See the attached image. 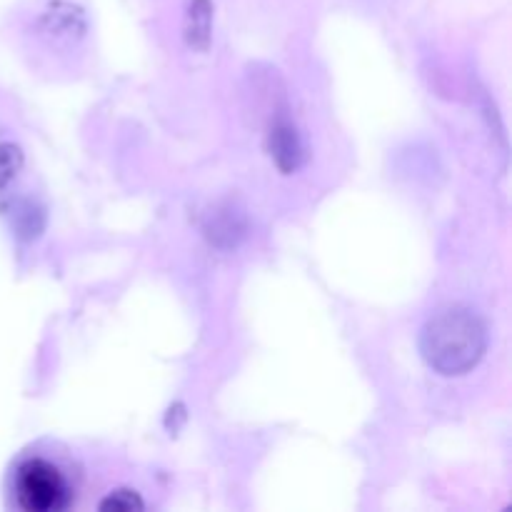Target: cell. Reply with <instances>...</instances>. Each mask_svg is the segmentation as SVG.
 I'll use <instances>...</instances> for the list:
<instances>
[{"label": "cell", "mask_w": 512, "mask_h": 512, "mask_svg": "<svg viewBox=\"0 0 512 512\" xmlns=\"http://www.w3.org/2000/svg\"><path fill=\"white\" fill-rule=\"evenodd\" d=\"M13 495L25 512H63L73 505L75 488L58 465L45 458H30L15 470Z\"/></svg>", "instance_id": "2"}, {"label": "cell", "mask_w": 512, "mask_h": 512, "mask_svg": "<svg viewBox=\"0 0 512 512\" xmlns=\"http://www.w3.org/2000/svg\"><path fill=\"white\" fill-rule=\"evenodd\" d=\"M190 18L195 20L193 38H190V40H195L200 35V38H203V45H205V40H208V23H210L208 0H195L193 8H190Z\"/></svg>", "instance_id": "6"}, {"label": "cell", "mask_w": 512, "mask_h": 512, "mask_svg": "<svg viewBox=\"0 0 512 512\" xmlns=\"http://www.w3.org/2000/svg\"><path fill=\"white\" fill-rule=\"evenodd\" d=\"M270 155H273L275 163H278V168L283 173H293L303 163V145H300L298 133L285 120L273 125V133H270Z\"/></svg>", "instance_id": "3"}, {"label": "cell", "mask_w": 512, "mask_h": 512, "mask_svg": "<svg viewBox=\"0 0 512 512\" xmlns=\"http://www.w3.org/2000/svg\"><path fill=\"white\" fill-rule=\"evenodd\" d=\"M103 512H130V510H143L145 503L135 490H113L108 498L100 500L98 505Z\"/></svg>", "instance_id": "4"}, {"label": "cell", "mask_w": 512, "mask_h": 512, "mask_svg": "<svg viewBox=\"0 0 512 512\" xmlns=\"http://www.w3.org/2000/svg\"><path fill=\"white\" fill-rule=\"evenodd\" d=\"M425 360L440 375H465L480 363L488 348V333L478 315L465 305L438 310L420 338Z\"/></svg>", "instance_id": "1"}, {"label": "cell", "mask_w": 512, "mask_h": 512, "mask_svg": "<svg viewBox=\"0 0 512 512\" xmlns=\"http://www.w3.org/2000/svg\"><path fill=\"white\" fill-rule=\"evenodd\" d=\"M20 165H23V155H20V150L10 143L0 145V190L13 180V175L20 170Z\"/></svg>", "instance_id": "5"}]
</instances>
